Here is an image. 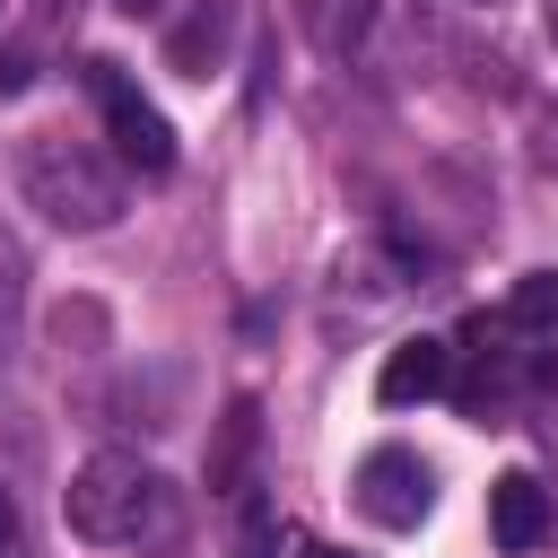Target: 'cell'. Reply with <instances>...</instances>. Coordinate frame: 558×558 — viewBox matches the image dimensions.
I'll use <instances>...</instances> for the list:
<instances>
[{"label":"cell","instance_id":"obj_1","mask_svg":"<svg viewBox=\"0 0 558 558\" xmlns=\"http://www.w3.org/2000/svg\"><path fill=\"white\" fill-rule=\"evenodd\" d=\"M61 523L78 541H96V549H131V541H148V532L174 523V488L140 453H87L78 480L61 488Z\"/></svg>","mask_w":558,"mask_h":558},{"label":"cell","instance_id":"obj_2","mask_svg":"<svg viewBox=\"0 0 558 558\" xmlns=\"http://www.w3.org/2000/svg\"><path fill=\"white\" fill-rule=\"evenodd\" d=\"M17 192H26V209H44V218L70 227V235H96V227L122 218V174H113L87 140H70V131H26V148H17Z\"/></svg>","mask_w":558,"mask_h":558},{"label":"cell","instance_id":"obj_3","mask_svg":"<svg viewBox=\"0 0 558 558\" xmlns=\"http://www.w3.org/2000/svg\"><path fill=\"white\" fill-rule=\"evenodd\" d=\"M78 78H87V96H96V113H105L113 157H122L131 174H174V122L140 96V78H131L113 52H87V61H78Z\"/></svg>","mask_w":558,"mask_h":558},{"label":"cell","instance_id":"obj_4","mask_svg":"<svg viewBox=\"0 0 558 558\" xmlns=\"http://www.w3.org/2000/svg\"><path fill=\"white\" fill-rule=\"evenodd\" d=\"M357 506H366V523H384V532H418L427 506H436V471H427L410 445H375V453L357 462Z\"/></svg>","mask_w":558,"mask_h":558},{"label":"cell","instance_id":"obj_5","mask_svg":"<svg viewBox=\"0 0 558 558\" xmlns=\"http://www.w3.org/2000/svg\"><path fill=\"white\" fill-rule=\"evenodd\" d=\"M445 384H453V349L427 340V331H418V340H392L384 366H375V401H384V410H418V401H436Z\"/></svg>","mask_w":558,"mask_h":558},{"label":"cell","instance_id":"obj_6","mask_svg":"<svg viewBox=\"0 0 558 558\" xmlns=\"http://www.w3.org/2000/svg\"><path fill=\"white\" fill-rule=\"evenodd\" d=\"M541 532H549V488L532 471H497L488 480V541L506 558H523V549H541Z\"/></svg>","mask_w":558,"mask_h":558},{"label":"cell","instance_id":"obj_7","mask_svg":"<svg viewBox=\"0 0 558 558\" xmlns=\"http://www.w3.org/2000/svg\"><path fill=\"white\" fill-rule=\"evenodd\" d=\"M227 44H235V9L227 0H192V17L166 26V70L174 78H209V70H227Z\"/></svg>","mask_w":558,"mask_h":558},{"label":"cell","instance_id":"obj_8","mask_svg":"<svg viewBox=\"0 0 558 558\" xmlns=\"http://www.w3.org/2000/svg\"><path fill=\"white\" fill-rule=\"evenodd\" d=\"M497 323L506 331H558V270H523L514 288H506V305H497Z\"/></svg>","mask_w":558,"mask_h":558},{"label":"cell","instance_id":"obj_9","mask_svg":"<svg viewBox=\"0 0 558 558\" xmlns=\"http://www.w3.org/2000/svg\"><path fill=\"white\" fill-rule=\"evenodd\" d=\"M366 17H375V0H305V26H314V44H323L331 61L366 44Z\"/></svg>","mask_w":558,"mask_h":558},{"label":"cell","instance_id":"obj_10","mask_svg":"<svg viewBox=\"0 0 558 558\" xmlns=\"http://www.w3.org/2000/svg\"><path fill=\"white\" fill-rule=\"evenodd\" d=\"M253 436H262V410H253V401H235V410H227V427H218V453H209V488H235V471H244Z\"/></svg>","mask_w":558,"mask_h":558},{"label":"cell","instance_id":"obj_11","mask_svg":"<svg viewBox=\"0 0 558 558\" xmlns=\"http://www.w3.org/2000/svg\"><path fill=\"white\" fill-rule=\"evenodd\" d=\"M9 349H17V253L0 244V366H9Z\"/></svg>","mask_w":558,"mask_h":558},{"label":"cell","instance_id":"obj_12","mask_svg":"<svg viewBox=\"0 0 558 558\" xmlns=\"http://www.w3.org/2000/svg\"><path fill=\"white\" fill-rule=\"evenodd\" d=\"M26 87H35V52L0 44V96H26Z\"/></svg>","mask_w":558,"mask_h":558},{"label":"cell","instance_id":"obj_13","mask_svg":"<svg viewBox=\"0 0 558 558\" xmlns=\"http://www.w3.org/2000/svg\"><path fill=\"white\" fill-rule=\"evenodd\" d=\"M17 541V506H9V488H0V549Z\"/></svg>","mask_w":558,"mask_h":558},{"label":"cell","instance_id":"obj_14","mask_svg":"<svg viewBox=\"0 0 558 558\" xmlns=\"http://www.w3.org/2000/svg\"><path fill=\"white\" fill-rule=\"evenodd\" d=\"M113 9H122V17H157L166 0H113Z\"/></svg>","mask_w":558,"mask_h":558},{"label":"cell","instance_id":"obj_15","mask_svg":"<svg viewBox=\"0 0 558 558\" xmlns=\"http://www.w3.org/2000/svg\"><path fill=\"white\" fill-rule=\"evenodd\" d=\"M541 26H549V44H558V0H541Z\"/></svg>","mask_w":558,"mask_h":558},{"label":"cell","instance_id":"obj_16","mask_svg":"<svg viewBox=\"0 0 558 558\" xmlns=\"http://www.w3.org/2000/svg\"><path fill=\"white\" fill-rule=\"evenodd\" d=\"M305 558H349V549H305Z\"/></svg>","mask_w":558,"mask_h":558},{"label":"cell","instance_id":"obj_17","mask_svg":"<svg viewBox=\"0 0 558 558\" xmlns=\"http://www.w3.org/2000/svg\"><path fill=\"white\" fill-rule=\"evenodd\" d=\"M471 9H497V0H471Z\"/></svg>","mask_w":558,"mask_h":558}]
</instances>
